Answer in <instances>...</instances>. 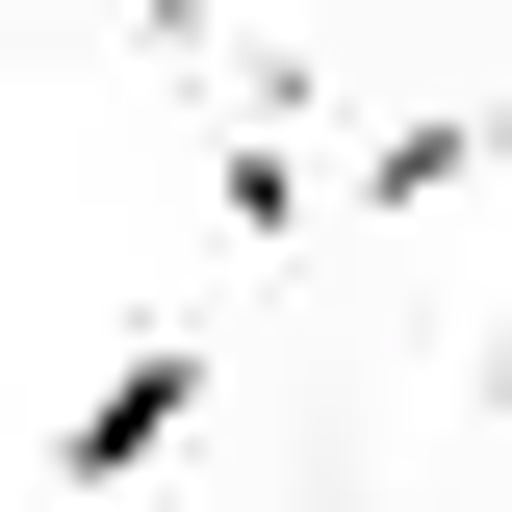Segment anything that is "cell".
Here are the masks:
<instances>
[{
    "label": "cell",
    "instance_id": "obj_1",
    "mask_svg": "<svg viewBox=\"0 0 512 512\" xmlns=\"http://www.w3.org/2000/svg\"><path fill=\"white\" fill-rule=\"evenodd\" d=\"M180 410H205V333H128L103 384L52 410V487L77 512H154V461H180Z\"/></svg>",
    "mask_w": 512,
    "mask_h": 512
}]
</instances>
